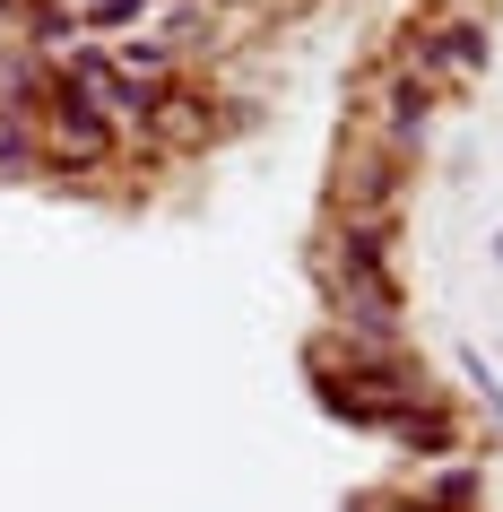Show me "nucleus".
Listing matches in <instances>:
<instances>
[{
	"label": "nucleus",
	"mask_w": 503,
	"mask_h": 512,
	"mask_svg": "<svg viewBox=\"0 0 503 512\" xmlns=\"http://www.w3.org/2000/svg\"><path fill=\"white\" fill-rule=\"evenodd\" d=\"M434 87L417 79V70H399V61H382L365 87H356V113H365V139L373 148H391V157H417L425 131H434Z\"/></svg>",
	"instance_id": "nucleus-3"
},
{
	"label": "nucleus",
	"mask_w": 503,
	"mask_h": 512,
	"mask_svg": "<svg viewBox=\"0 0 503 512\" xmlns=\"http://www.w3.org/2000/svg\"><path fill=\"white\" fill-rule=\"evenodd\" d=\"M391 512H425V504H391Z\"/></svg>",
	"instance_id": "nucleus-11"
},
{
	"label": "nucleus",
	"mask_w": 503,
	"mask_h": 512,
	"mask_svg": "<svg viewBox=\"0 0 503 512\" xmlns=\"http://www.w3.org/2000/svg\"><path fill=\"white\" fill-rule=\"evenodd\" d=\"M105 61L122 70V79H139V87H183V61L165 53V44H157L148 27H139V35H113V44H105Z\"/></svg>",
	"instance_id": "nucleus-6"
},
{
	"label": "nucleus",
	"mask_w": 503,
	"mask_h": 512,
	"mask_svg": "<svg viewBox=\"0 0 503 512\" xmlns=\"http://www.w3.org/2000/svg\"><path fill=\"white\" fill-rule=\"evenodd\" d=\"M399 191H408V157L373 148V139L339 148V183H330V209L339 217H399Z\"/></svg>",
	"instance_id": "nucleus-4"
},
{
	"label": "nucleus",
	"mask_w": 503,
	"mask_h": 512,
	"mask_svg": "<svg viewBox=\"0 0 503 512\" xmlns=\"http://www.w3.org/2000/svg\"><path fill=\"white\" fill-rule=\"evenodd\" d=\"M425 9H477V0H425Z\"/></svg>",
	"instance_id": "nucleus-10"
},
{
	"label": "nucleus",
	"mask_w": 503,
	"mask_h": 512,
	"mask_svg": "<svg viewBox=\"0 0 503 512\" xmlns=\"http://www.w3.org/2000/svg\"><path fill=\"white\" fill-rule=\"evenodd\" d=\"M399 70H417L434 96H460L469 79H486V61H495V44H486V18L477 9H425L417 27L399 35Z\"/></svg>",
	"instance_id": "nucleus-1"
},
{
	"label": "nucleus",
	"mask_w": 503,
	"mask_h": 512,
	"mask_svg": "<svg viewBox=\"0 0 503 512\" xmlns=\"http://www.w3.org/2000/svg\"><path fill=\"white\" fill-rule=\"evenodd\" d=\"M35 157H44V174H105V165L122 157V131H113L87 96H70L61 70H53V96L35 105Z\"/></svg>",
	"instance_id": "nucleus-2"
},
{
	"label": "nucleus",
	"mask_w": 503,
	"mask_h": 512,
	"mask_svg": "<svg viewBox=\"0 0 503 512\" xmlns=\"http://www.w3.org/2000/svg\"><path fill=\"white\" fill-rule=\"evenodd\" d=\"M417 504H425V512H477V469H469V460H451L443 478L417 486Z\"/></svg>",
	"instance_id": "nucleus-8"
},
{
	"label": "nucleus",
	"mask_w": 503,
	"mask_h": 512,
	"mask_svg": "<svg viewBox=\"0 0 503 512\" xmlns=\"http://www.w3.org/2000/svg\"><path fill=\"white\" fill-rule=\"evenodd\" d=\"M391 434L408 443V452H451V443H460V434H451V417H443L434 400H417V408H408V417H399Z\"/></svg>",
	"instance_id": "nucleus-9"
},
{
	"label": "nucleus",
	"mask_w": 503,
	"mask_h": 512,
	"mask_svg": "<svg viewBox=\"0 0 503 512\" xmlns=\"http://www.w3.org/2000/svg\"><path fill=\"white\" fill-rule=\"evenodd\" d=\"M44 157H35V122L27 113H0V183H35Z\"/></svg>",
	"instance_id": "nucleus-7"
},
{
	"label": "nucleus",
	"mask_w": 503,
	"mask_h": 512,
	"mask_svg": "<svg viewBox=\"0 0 503 512\" xmlns=\"http://www.w3.org/2000/svg\"><path fill=\"white\" fill-rule=\"evenodd\" d=\"M321 287H330V313H339L347 348H399V287L391 278H330L321 270Z\"/></svg>",
	"instance_id": "nucleus-5"
}]
</instances>
